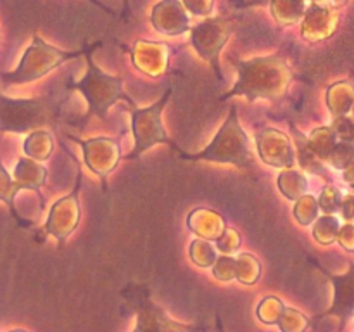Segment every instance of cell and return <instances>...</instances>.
Wrapping results in <instances>:
<instances>
[{
	"instance_id": "6da1fadb",
	"label": "cell",
	"mask_w": 354,
	"mask_h": 332,
	"mask_svg": "<svg viewBox=\"0 0 354 332\" xmlns=\"http://www.w3.org/2000/svg\"><path fill=\"white\" fill-rule=\"evenodd\" d=\"M86 62H88V75L83 80L82 83L93 86L97 90V95H93L90 102V111L88 114H97L102 120H106V111L111 104L116 102L118 99H124L127 102H130L133 106V100L127 95V93L121 90V80L113 78V76H107L100 73V69L93 64L90 54H86Z\"/></svg>"
}]
</instances>
